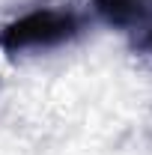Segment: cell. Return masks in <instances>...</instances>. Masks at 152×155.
<instances>
[{
	"label": "cell",
	"instance_id": "obj_1",
	"mask_svg": "<svg viewBox=\"0 0 152 155\" xmlns=\"http://www.w3.org/2000/svg\"><path fill=\"white\" fill-rule=\"evenodd\" d=\"M81 33V18L66 9H36L21 18L9 21L0 30V51L24 54V51H45L66 45Z\"/></svg>",
	"mask_w": 152,
	"mask_h": 155
},
{
	"label": "cell",
	"instance_id": "obj_3",
	"mask_svg": "<svg viewBox=\"0 0 152 155\" xmlns=\"http://www.w3.org/2000/svg\"><path fill=\"white\" fill-rule=\"evenodd\" d=\"M134 54H140V57H146L152 63V30H146V33L137 36V42H134Z\"/></svg>",
	"mask_w": 152,
	"mask_h": 155
},
{
	"label": "cell",
	"instance_id": "obj_2",
	"mask_svg": "<svg viewBox=\"0 0 152 155\" xmlns=\"http://www.w3.org/2000/svg\"><path fill=\"white\" fill-rule=\"evenodd\" d=\"M95 15L111 27H143L152 21V0H93Z\"/></svg>",
	"mask_w": 152,
	"mask_h": 155
}]
</instances>
